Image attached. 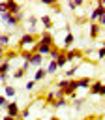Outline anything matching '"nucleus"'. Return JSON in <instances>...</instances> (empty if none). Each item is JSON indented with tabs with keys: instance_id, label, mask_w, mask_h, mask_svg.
I'll use <instances>...</instances> for the list:
<instances>
[{
	"instance_id": "nucleus-1",
	"label": "nucleus",
	"mask_w": 105,
	"mask_h": 120,
	"mask_svg": "<svg viewBox=\"0 0 105 120\" xmlns=\"http://www.w3.org/2000/svg\"><path fill=\"white\" fill-rule=\"evenodd\" d=\"M56 88H60L62 92H64V96H68V98H71V99H75L77 98V81L75 79H60L58 82H56Z\"/></svg>"
},
{
	"instance_id": "nucleus-2",
	"label": "nucleus",
	"mask_w": 105,
	"mask_h": 120,
	"mask_svg": "<svg viewBox=\"0 0 105 120\" xmlns=\"http://www.w3.org/2000/svg\"><path fill=\"white\" fill-rule=\"evenodd\" d=\"M105 13V6L101 4V0H98V4H96V8L90 11V22H98V19L101 17Z\"/></svg>"
},
{
	"instance_id": "nucleus-3",
	"label": "nucleus",
	"mask_w": 105,
	"mask_h": 120,
	"mask_svg": "<svg viewBox=\"0 0 105 120\" xmlns=\"http://www.w3.org/2000/svg\"><path fill=\"white\" fill-rule=\"evenodd\" d=\"M36 41H38V38L26 32V34H22L21 39H19V49H24V47H28V45H34Z\"/></svg>"
},
{
	"instance_id": "nucleus-4",
	"label": "nucleus",
	"mask_w": 105,
	"mask_h": 120,
	"mask_svg": "<svg viewBox=\"0 0 105 120\" xmlns=\"http://www.w3.org/2000/svg\"><path fill=\"white\" fill-rule=\"evenodd\" d=\"M64 54H66V60H68V62L82 60V51H79V49H69V51H64Z\"/></svg>"
},
{
	"instance_id": "nucleus-5",
	"label": "nucleus",
	"mask_w": 105,
	"mask_h": 120,
	"mask_svg": "<svg viewBox=\"0 0 105 120\" xmlns=\"http://www.w3.org/2000/svg\"><path fill=\"white\" fill-rule=\"evenodd\" d=\"M6 114H8V116H13V118H19L21 109H19L17 101H9V103H8V107H6Z\"/></svg>"
},
{
	"instance_id": "nucleus-6",
	"label": "nucleus",
	"mask_w": 105,
	"mask_h": 120,
	"mask_svg": "<svg viewBox=\"0 0 105 120\" xmlns=\"http://www.w3.org/2000/svg\"><path fill=\"white\" fill-rule=\"evenodd\" d=\"M6 9H8L9 15H17V13L21 11V4L15 2V0H8V2H6Z\"/></svg>"
},
{
	"instance_id": "nucleus-7",
	"label": "nucleus",
	"mask_w": 105,
	"mask_h": 120,
	"mask_svg": "<svg viewBox=\"0 0 105 120\" xmlns=\"http://www.w3.org/2000/svg\"><path fill=\"white\" fill-rule=\"evenodd\" d=\"M39 41H41V43H45V45H49V47H52V45H54V38H52V34H51L49 30H43V32H41Z\"/></svg>"
},
{
	"instance_id": "nucleus-8",
	"label": "nucleus",
	"mask_w": 105,
	"mask_h": 120,
	"mask_svg": "<svg viewBox=\"0 0 105 120\" xmlns=\"http://www.w3.org/2000/svg\"><path fill=\"white\" fill-rule=\"evenodd\" d=\"M41 62H43V56L38 54V52H34V54L30 56V60H28V64H30V66H36V68H41Z\"/></svg>"
},
{
	"instance_id": "nucleus-9",
	"label": "nucleus",
	"mask_w": 105,
	"mask_h": 120,
	"mask_svg": "<svg viewBox=\"0 0 105 120\" xmlns=\"http://www.w3.org/2000/svg\"><path fill=\"white\" fill-rule=\"evenodd\" d=\"M75 81H77V88H90V84H92L90 77H81V79H75Z\"/></svg>"
},
{
	"instance_id": "nucleus-10",
	"label": "nucleus",
	"mask_w": 105,
	"mask_h": 120,
	"mask_svg": "<svg viewBox=\"0 0 105 120\" xmlns=\"http://www.w3.org/2000/svg\"><path fill=\"white\" fill-rule=\"evenodd\" d=\"M38 21L45 26V30H51V28H52V19H51V15H43V17H39Z\"/></svg>"
},
{
	"instance_id": "nucleus-11",
	"label": "nucleus",
	"mask_w": 105,
	"mask_h": 120,
	"mask_svg": "<svg viewBox=\"0 0 105 120\" xmlns=\"http://www.w3.org/2000/svg\"><path fill=\"white\" fill-rule=\"evenodd\" d=\"M99 30H101V26L98 22H90V39H96L99 36Z\"/></svg>"
},
{
	"instance_id": "nucleus-12",
	"label": "nucleus",
	"mask_w": 105,
	"mask_h": 120,
	"mask_svg": "<svg viewBox=\"0 0 105 120\" xmlns=\"http://www.w3.org/2000/svg\"><path fill=\"white\" fill-rule=\"evenodd\" d=\"M4 96H6L8 99L15 98V96H17V90H15V86H11V84H6V86H4Z\"/></svg>"
},
{
	"instance_id": "nucleus-13",
	"label": "nucleus",
	"mask_w": 105,
	"mask_h": 120,
	"mask_svg": "<svg viewBox=\"0 0 105 120\" xmlns=\"http://www.w3.org/2000/svg\"><path fill=\"white\" fill-rule=\"evenodd\" d=\"M101 84H103L101 81H92V84H90V88H88V90H90V94H92V96H98V94H99Z\"/></svg>"
},
{
	"instance_id": "nucleus-14",
	"label": "nucleus",
	"mask_w": 105,
	"mask_h": 120,
	"mask_svg": "<svg viewBox=\"0 0 105 120\" xmlns=\"http://www.w3.org/2000/svg\"><path fill=\"white\" fill-rule=\"evenodd\" d=\"M45 71H47V75H54V73L58 71V66H56V62H54V60H51V62L47 64Z\"/></svg>"
},
{
	"instance_id": "nucleus-15",
	"label": "nucleus",
	"mask_w": 105,
	"mask_h": 120,
	"mask_svg": "<svg viewBox=\"0 0 105 120\" xmlns=\"http://www.w3.org/2000/svg\"><path fill=\"white\" fill-rule=\"evenodd\" d=\"M45 75H47L45 68H38V69H36V73H34V81H36V82H38V81H43V79H45Z\"/></svg>"
},
{
	"instance_id": "nucleus-16",
	"label": "nucleus",
	"mask_w": 105,
	"mask_h": 120,
	"mask_svg": "<svg viewBox=\"0 0 105 120\" xmlns=\"http://www.w3.org/2000/svg\"><path fill=\"white\" fill-rule=\"evenodd\" d=\"M54 62H56L58 69H60V68H64V66L68 64V60H66V54H64V51H60V54H58V58H56Z\"/></svg>"
},
{
	"instance_id": "nucleus-17",
	"label": "nucleus",
	"mask_w": 105,
	"mask_h": 120,
	"mask_svg": "<svg viewBox=\"0 0 105 120\" xmlns=\"http://www.w3.org/2000/svg\"><path fill=\"white\" fill-rule=\"evenodd\" d=\"M77 69H79V64H75V66H71L69 69H66V71H64L66 79H73V77H75V73H77Z\"/></svg>"
},
{
	"instance_id": "nucleus-18",
	"label": "nucleus",
	"mask_w": 105,
	"mask_h": 120,
	"mask_svg": "<svg viewBox=\"0 0 105 120\" xmlns=\"http://www.w3.org/2000/svg\"><path fill=\"white\" fill-rule=\"evenodd\" d=\"M73 41H75L73 34H71V32H68V34H66V38H64V47H66V49H69V47L73 45Z\"/></svg>"
},
{
	"instance_id": "nucleus-19",
	"label": "nucleus",
	"mask_w": 105,
	"mask_h": 120,
	"mask_svg": "<svg viewBox=\"0 0 105 120\" xmlns=\"http://www.w3.org/2000/svg\"><path fill=\"white\" fill-rule=\"evenodd\" d=\"M8 45H9V34H2L0 32V47L8 49Z\"/></svg>"
},
{
	"instance_id": "nucleus-20",
	"label": "nucleus",
	"mask_w": 105,
	"mask_h": 120,
	"mask_svg": "<svg viewBox=\"0 0 105 120\" xmlns=\"http://www.w3.org/2000/svg\"><path fill=\"white\" fill-rule=\"evenodd\" d=\"M51 105L56 107V109H60V107H66V105H68V99H66V98H60V99H54Z\"/></svg>"
},
{
	"instance_id": "nucleus-21",
	"label": "nucleus",
	"mask_w": 105,
	"mask_h": 120,
	"mask_svg": "<svg viewBox=\"0 0 105 120\" xmlns=\"http://www.w3.org/2000/svg\"><path fill=\"white\" fill-rule=\"evenodd\" d=\"M9 62L8 60H4V62H0V75H8V71H9Z\"/></svg>"
},
{
	"instance_id": "nucleus-22",
	"label": "nucleus",
	"mask_w": 105,
	"mask_h": 120,
	"mask_svg": "<svg viewBox=\"0 0 105 120\" xmlns=\"http://www.w3.org/2000/svg\"><path fill=\"white\" fill-rule=\"evenodd\" d=\"M17 54H19L17 51H11V49L8 51V49H6V52H4V60H8V62H9V60H11V58H15Z\"/></svg>"
},
{
	"instance_id": "nucleus-23",
	"label": "nucleus",
	"mask_w": 105,
	"mask_h": 120,
	"mask_svg": "<svg viewBox=\"0 0 105 120\" xmlns=\"http://www.w3.org/2000/svg\"><path fill=\"white\" fill-rule=\"evenodd\" d=\"M58 54H60V49H58L56 45H52V47H51V52H49L51 60H56V58H58Z\"/></svg>"
},
{
	"instance_id": "nucleus-24",
	"label": "nucleus",
	"mask_w": 105,
	"mask_h": 120,
	"mask_svg": "<svg viewBox=\"0 0 105 120\" xmlns=\"http://www.w3.org/2000/svg\"><path fill=\"white\" fill-rule=\"evenodd\" d=\"M26 22H28V28H36V24H38V17H36V15H30V17L26 19Z\"/></svg>"
},
{
	"instance_id": "nucleus-25",
	"label": "nucleus",
	"mask_w": 105,
	"mask_h": 120,
	"mask_svg": "<svg viewBox=\"0 0 105 120\" xmlns=\"http://www.w3.org/2000/svg\"><path fill=\"white\" fill-rule=\"evenodd\" d=\"M24 73H26V69L19 68V69H15V71H13V77H15V79H22V77H24Z\"/></svg>"
},
{
	"instance_id": "nucleus-26",
	"label": "nucleus",
	"mask_w": 105,
	"mask_h": 120,
	"mask_svg": "<svg viewBox=\"0 0 105 120\" xmlns=\"http://www.w3.org/2000/svg\"><path fill=\"white\" fill-rule=\"evenodd\" d=\"M54 99H56V98H54V92H52V90H51V92H47V94H45V101H47V103H49V105H51V103H52V101H54Z\"/></svg>"
},
{
	"instance_id": "nucleus-27",
	"label": "nucleus",
	"mask_w": 105,
	"mask_h": 120,
	"mask_svg": "<svg viewBox=\"0 0 105 120\" xmlns=\"http://www.w3.org/2000/svg\"><path fill=\"white\" fill-rule=\"evenodd\" d=\"M82 103H84V99H79V98H75V99H73V107H75L77 111H81V109H82Z\"/></svg>"
},
{
	"instance_id": "nucleus-28",
	"label": "nucleus",
	"mask_w": 105,
	"mask_h": 120,
	"mask_svg": "<svg viewBox=\"0 0 105 120\" xmlns=\"http://www.w3.org/2000/svg\"><path fill=\"white\" fill-rule=\"evenodd\" d=\"M69 9H75V8H79V6H82V2L81 0H69Z\"/></svg>"
},
{
	"instance_id": "nucleus-29",
	"label": "nucleus",
	"mask_w": 105,
	"mask_h": 120,
	"mask_svg": "<svg viewBox=\"0 0 105 120\" xmlns=\"http://www.w3.org/2000/svg\"><path fill=\"white\" fill-rule=\"evenodd\" d=\"M8 103H9V99H8L6 96H2V94H0V109H6V107H8Z\"/></svg>"
},
{
	"instance_id": "nucleus-30",
	"label": "nucleus",
	"mask_w": 105,
	"mask_h": 120,
	"mask_svg": "<svg viewBox=\"0 0 105 120\" xmlns=\"http://www.w3.org/2000/svg\"><path fill=\"white\" fill-rule=\"evenodd\" d=\"M28 114H30V107H26V109H22V111H21V114H19V118H22V120H26V118H28Z\"/></svg>"
},
{
	"instance_id": "nucleus-31",
	"label": "nucleus",
	"mask_w": 105,
	"mask_h": 120,
	"mask_svg": "<svg viewBox=\"0 0 105 120\" xmlns=\"http://www.w3.org/2000/svg\"><path fill=\"white\" fill-rule=\"evenodd\" d=\"M21 56H22V60H24V62H28V60H30V56H32V52H30V51H21Z\"/></svg>"
},
{
	"instance_id": "nucleus-32",
	"label": "nucleus",
	"mask_w": 105,
	"mask_h": 120,
	"mask_svg": "<svg viewBox=\"0 0 105 120\" xmlns=\"http://www.w3.org/2000/svg\"><path fill=\"white\" fill-rule=\"evenodd\" d=\"M34 88H36V81L32 79V81H28V82H26V90H34Z\"/></svg>"
},
{
	"instance_id": "nucleus-33",
	"label": "nucleus",
	"mask_w": 105,
	"mask_h": 120,
	"mask_svg": "<svg viewBox=\"0 0 105 120\" xmlns=\"http://www.w3.org/2000/svg\"><path fill=\"white\" fill-rule=\"evenodd\" d=\"M98 58H99V60H103V58H105V49H103V47H99V49H98Z\"/></svg>"
},
{
	"instance_id": "nucleus-34",
	"label": "nucleus",
	"mask_w": 105,
	"mask_h": 120,
	"mask_svg": "<svg viewBox=\"0 0 105 120\" xmlns=\"http://www.w3.org/2000/svg\"><path fill=\"white\" fill-rule=\"evenodd\" d=\"M8 19H9V13H8V11H6V13H0V21H4V22H6Z\"/></svg>"
},
{
	"instance_id": "nucleus-35",
	"label": "nucleus",
	"mask_w": 105,
	"mask_h": 120,
	"mask_svg": "<svg viewBox=\"0 0 105 120\" xmlns=\"http://www.w3.org/2000/svg\"><path fill=\"white\" fill-rule=\"evenodd\" d=\"M98 24H99V26H105V13H103V15L98 19Z\"/></svg>"
},
{
	"instance_id": "nucleus-36",
	"label": "nucleus",
	"mask_w": 105,
	"mask_h": 120,
	"mask_svg": "<svg viewBox=\"0 0 105 120\" xmlns=\"http://www.w3.org/2000/svg\"><path fill=\"white\" fill-rule=\"evenodd\" d=\"M8 9H6V2H0V13H6Z\"/></svg>"
},
{
	"instance_id": "nucleus-37",
	"label": "nucleus",
	"mask_w": 105,
	"mask_h": 120,
	"mask_svg": "<svg viewBox=\"0 0 105 120\" xmlns=\"http://www.w3.org/2000/svg\"><path fill=\"white\" fill-rule=\"evenodd\" d=\"M98 96H103L105 98V84H101V88H99V94Z\"/></svg>"
},
{
	"instance_id": "nucleus-38",
	"label": "nucleus",
	"mask_w": 105,
	"mask_h": 120,
	"mask_svg": "<svg viewBox=\"0 0 105 120\" xmlns=\"http://www.w3.org/2000/svg\"><path fill=\"white\" fill-rule=\"evenodd\" d=\"M2 120H17V118H13V116H8V114H6V116H4Z\"/></svg>"
},
{
	"instance_id": "nucleus-39",
	"label": "nucleus",
	"mask_w": 105,
	"mask_h": 120,
	"mask_svg": "<svg viewBox=\"0 0 105 120\" xmlns=\"http://www.w3.org/2000/svg\"><path fill=\"white\" fill-rule=\"evenodd\" d=\"M49 120H60V118H58V116H51Z\"/></svg>"
},
{
	"instance_id": "nucleus-40",
	"label": "nucleus",
	"mask_w": 105,
	"mask_h": 120,
	"mask_svg": "<svg viewBox=\"0 0 105 120\" xmlns=\"http://www.w3.org/2000/svg\"><path fill=\"white\" fill-rule=\"evenodd\" d=\"M101 47H103V49H105V41H103V45H101Z\"/></svg>"
},
{
	"instance_id": "nucleus-41",
	"label": "nucleus",
	"mask_w": 105,
	"mask_h": 120,
	"mask_svg": "<svg viewBox=\"0 0 105 120\" xmlns=\"http://www.w3.org/2000/svg\"><path fill=\"white\" fill-rule=\"evenodd\" d=\"M36 120H43V118H36Z\"/></svg>"
},
{
	"instance_id": "nucleus-42",
	"label": "nucleus",
	"mask_w": 105,
	"mask_h": 120,
	"mask_svg": "<svg viewBox=\"0 0 105 120\" xmlns=\"http://www.w3.org/2000/svg\"><path fill=\"white\" fill-rule=\"evenodd\" d=\"M17 120H22V118H17Z\"/></svg>"
}]
</instances>
